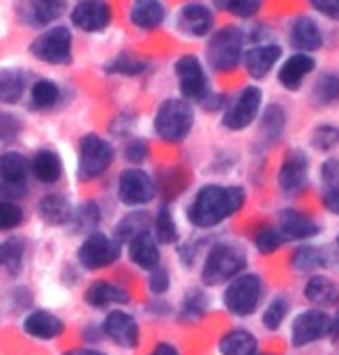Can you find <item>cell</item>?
<instances>
[{
  "label": "cell",
  "instance_id": "obj_1",
  "mask_svg": "<svg viewBox=\"0 0 339 355\" xmlns=\"http://www.w3.org/2000/svg\"><path fill=\"white\" fill-rule=\"evenodd\" d=\"M245 189L243 187H222V184H206L196 191L194 201L189 203L187 217L196 229H213L224 219L243 208Z\"/></svg>",
  "mask_w": 339,
  "mask_h": 355
},
{
  "label": "cell",
  "instance_id": "obj_2",
  "mask_svg": "<svg viewBox=\"0 0 339 355\" xmlns=\"http://www.w3.org/2000/svg\"><path fill=\"white\" fill-rule=\"evenodd\" d=\"M194 111L185 99H166L155 113V134L166 144H180L192 132Z\"/></svg>",
  "mask_w": 339,
  "mask_h": 355
},
{
  "label": "cell",
  "instance_id": "obj_3",
  "mask_svg": "<svg viewBox=\"0 0 339 355\" xmlns=\"http://www.w3.org/2000/svg\"><path fill=\"white\" fill-rule=\"evenodd\" d=\"M247 259L245 252L236 245H215L213 250L208 252L206 261H203V270H201V279L208 286H217V284H226L231 282L233 277H238L245 270Z\"/></svg>",
  "mask_w": 339,
  "mask_h": 355
},
{
  "label": "cell",
  "instance_id": "obj_4",
  "mask_svg": "<svg viewBox=\"0 0 339 355\" xmlns=\"http://www.w3.org/2000/svg\"><path fill=\"white\" fill-rule=\"evenodd\" d=\"M263 297V279L254 272L233 277L224 291V307L233 316H250Z\"/></svg>",
  "mask_w": 339,
  "mask_h": 355
},
{
  "label": "cell",
  "instance_id": "obj_5",
  "mask_svg": "<svg viewBox=\"0 0 339 355\" xmlns=\"http://www.w3.org/2000/svg\"><path fill=\"white\" fill-rule=\"evenodd\" d=\"M113 146L107 139L97 137V134H88L83 137L79 146V166H76V175L83 182H90L100 178L107 168L113 164Z\"/></svg>",
  "mask_w": 339,
  "mask_h": 355
},
{
  "label": "cell",
  "instance_id": "obj_6",
  "mask_svg": "<svg viewBox=\"0 0 339 355\" xmlns=\"http://www.w3.org/2000/svg\"><path fill=\"white\" fill-rule=\"evenodd\" d=\"M243 31L240 28H222L208 42V62L217 72H231L243 58Z\"/></svg>",
  "mask_w": 339,
  "mask_h": 355
},
{
  "label": "cell",
  "instance_id": "obj_7",
  "mask_svg": "<svg viewBox=\"0 0 339 355\" xmlns=\"http://www.w3.org/2000/svg\"><path fill=\"white\" fill-rule=\"evenodd\" d=\"M31 53L42 62L67 65L72 60V33L65 26H51L33 40Z\"/></svg>",
  "mask_w": 339,
  "mask_h": 355
},
{
  "label": "cell",
  "instance_id": "obj_8",
  "mask_svg": "<svg viewBox=\"0 0 339 355\" xmlns=\"http://www.w3.org/2000/svg\"><path fill=\"white\" fill-rule=\"evenodd\" d=\"M118 257H120L118 240H111L102 231H90L79 247V263L86 270L109 268L116 263Z\"/></svg>",
  "mask_w": 339,
  "mask_h": 355
},
{
  "label": "cell",
  "instance_id": "obj_9",
  "mask_svg": "<svg viewBox=\"0 0 339 355\" xmlns=\"http://www.w3.org/2000/svg\"><path fill=\"white\" fill-rule=\"evenodd\" d=\"M323 337H333V318L321 309L302 311L291 325V344L295 349L309 346Z\"/></svg>",
  "mask_w": 339,
  "mask_h": 355
},
{
  "label": "cell",
  "instance_id": "obj_10",
  "mask_svg": "<svg viewBox=\"0 0 339 355\" xmlns=\"http://www.w3.org/2000/svg\"><path fill=\"white\" fill-rule=\"evenodd\" d=\"M102 332L109 342L120 346V349H137L141 342V330H139L137 318L123 309L109 311L102 323Z\"/></svg>",
  "mask_w": 339,
  "mask_h": 355
},
{
  "label": "cell",
  "instance_id": "obj_11",
  "mask_svg": "<svg viewBox=\"0 0 339 355\" xmlns=\"http://www.w3.org/2000/svg\"><path fill=\"white\" fill-rule=\"evenodd\" d=\"M261 109V90L257 86H247L240 95L236 97L229 109L224 113V127L231 132H240L245 127H250L257 118V113Z\"/></svg>",
  "mask_w": 339,
  "mask_h": 355
},
{
  "label": "cell",
  "instance_id": "obj_12",
  "mask_svg": "<svg viewBox=\"0 0 339 355\" xmlns=\"http://www.w3.org/2000/svg\"><path fill=\"white\" fill-rule=\"evenodd\" d=\"M118 198L125 205H146L155 198V182L141 168H127L120 173Z\"/></svg>",
  "mask_w": 339,
  "mask_h": 355
},
{
  "label": "cell",
  "instance_id": "obj_13",
  "mask_svg": "<svg viewBox=\"0 0 339 355\" xmlns=\"http://www.w3.org/2000/svg\"><path fill=\"white\" fill-rule=\"evenodd\" d=\"M175 76H178L180 90L187 99H203L208 95V76L203 72L199 58L182 55L175 62Z\"/></svg>",
  "mask_w": 339,
  "mask_h": 355
},
{
  "label": "cell",
  "instance_id": "obj_14",
  "mask_svg": "<svg viewBox=\"0 0 339 355\" xmlns=\"http://www.w3.org/2000/svg\"><path fill=\"white\" fill-rule=\"evenodd\" d=\"M72 24L83 33H102L111 24V7L107 0H81L72 10Z\"/></svg>",
  "mask_w": 339,
  "mask_h": 355
},
{
  "label": "cell",
  "instance_id": "obj_15",
  "mask_svg": "<svg viewBox=\"0 0 339 355\" xmlns=\"http://www.w3.org/2000/svg\"><path fill=\"white\" fill-rule=\"evenodd\" d=\"M24 332L28 337L40 339V342H51V339H58L65 332V323L51 311L35 309L24 318Z\"/></svg>",
  "mask_w": 339,
  "mask_h": 355
},
{
  "label": "cell",
  "instance_id": "obj_16",
  "mask_svg": "<svg viewBox=\"0 0 339 355\" xmlns=\"http://www.w3.org/2000/svg\"><path fill=\"white\" fill-rule=\"evenodd\" d=\"M178 31L187 37H206L213 28V12L201 3H189L178 12Z\"/></svg>",
  "mask_w": 339,
  "mask_h": 355
},
{
  "label": "cell",
  "instance_id": "obj_17",
  "mask_svg": "<svg viewBox=\"0 0 339 355\" xmlns=\"http://www.w3.org/2000/svg\"><path fill=\"white\" fill-rule=\"evenodd\" d=\"M83 300H86L88 307L104 309V307H111V304H127L130 302V291H125L120 284H113L107 279H97L86 288Z\"/></svg>",
  "mask_w": 339,
  "mask_h": 355
},
{
  "label": "cell",
  "instance_id": "obj_18",
  "mask_svg": "<svg viewBox=\"0 0 339 355\" xmlns=\"http://www.w3.org/2000/svg\"><path fill=\"white\" fill-rule=\"evenodd\" d=\"M307 171H309V162L300 150H291L286 153L284 162H281L279 168V187L286 194H295L307 180Z\"/></svg>",
  "mask_w": 339,
  "mask_h": 355
},
{
  "label": "cell",
  "instance_id": "obj_19",
  "mask_svg": "<svg viewBox=\"0 0 339 355\" xmlns=\"http://www.w3.org/2000/svg\"><path fill=\"white\" fill-rule=\"evenodd\" d=\"M127 254L134 266H139L141 270H153L159 266V245L155 236H150V231H144L139 236H134L132 240H127Z\"/></svg>",
  "mask_w": 339,
  "mask_h": 355
},
{
  "label": "cell",
  "instance_id": "obj_20",
  "mask_svg": "<svg viewBox=\"0 0 339 355\" xmlns=\"http://www.w3.org/2000/svg\"><path fill=\"white\" fill-rule=\"evenodd\" d=\"M277 231L281 233L284 240H309L319 233V224L298 210H284L279 215Z\"/></svg>",
  "mask_w": 339,
  "mask_h": 355
},
{
  "label": "cell",
  "instance_id": "obj_21",
  "mask_svg": "<svg viewBox=\"0 0 339 355\" xmlns=\"http://www.w3.org/2000/svg\"><path fill=\"white\" fill-rule=\"evenodd\" d=\"M281 49L277 44H259L245 53V67L252 79H263L279 60Z\"/></svg>",
  "mask_w": 339,
  "mask_h": 355
},
{
  "label": "cell",
  "instance_id": "obj_22",
  "mask_svg": "<svg viewBox=\"0 0 339 355\" xmlns=\"http://www.w3.org/2000/svg\"><path fill=\"white\" fill-rule=\"evenodd\" d=\"M314 69V58L307 53H295L291 55L284 65L279 69V83L284 86L286 90H298L302 86V81H305L307 74H312Z\"/></svg>",
  "mask_w": 339,
  "mask_h": 355
},
{
  "label": "cell",
  "instance_id": "obj_23",
  "mask_svg": "<svg viewBox=\"0 0 339 355\" xmlns=\"http://www.w3.org/2000/svg\"><path fill=\"white\" fill-rule=\"evenodd\" d=\"M166 17V10L159 0H134L130 7V21L141 31H153Z\"/></svg>",
  "mask_w": 339,
  "mask_h": 355
},
{
  "label": "cell",
  "instance_id": "obj_24",
  "mask_svg": "<svg viewBox=\"0 0 339 355\" xmlns=\"http://www.w3.org/2000/svg\"><path fill=\"white\" fill-rule=\"evenodd\" d=\"M37 212H40V217L51 226H60V224L72 222V215H74L72 203H69L62 194H46L40 201Z\"/></svg>",
  "mask_w": 339,
  "mask_h": 355
},
{
  "label": "cell",
  "instance_id": "obj_25",
  "mask_svg": "<svg viewBox=\"0 0 339 355\" xmlns=\"http://www.w3.org/2000/svg\"><path fill=\"white\" fill-rule=\"evenodd\" d=\"M291 42H293L295 49H300L302 53H307V51H316V49H321L323 37H321L319 26H316L312 19L300 17V19H295V24L291 28Z\"/></svg>",
  "mask_w": 339,
  "mask_h": 355
},
{
  "label": "cell",
  "instance_id": "obj_26",
  "mask_svg": "<svg viewBox=\"0 0 339 355\" xmlns=\"http://www.w3.org/2000/svg\"><path fill=\"white\" fill-rule=\"evenodd\" d=\"M26 175H28V162L24 155L14 150L0 155V182L19 189L24 187Z\"/></svg>",
  "mask_w": 339,
  "mask_h": 355
},
{
  "label": "cell",
  "instance_id": "obj_27",
  "mask_svg": "<svg viewBox=\"0 0 339 355\" xmlns=\"http://www.w3.org/2000/svg\"><path fill=\"white\" fill-rule=\"evenodd\" d=\"M220 353L222 355H257L259 342L250 330L236 328V330H229L220 339Z\"/></svg>",
  "mask_w": 339,
  "mask_h": 355
},
{
  "label": "cell",
  "instance_id": "obj_28",
  "mask_svg": "<svg viewBox=\"0 0 339 355\" xmlns=\"http://www.w3.org/2000/svg\"><path fill=\"white\" fill-rule=\"evenodd\" d=\"M26 92V72L19 67L0 69V104H17Z\"/></svg>",
  "mask_w": 339,
  "mask_h": 355
},
{
  "label": "cell",
  "instance_id": "obj_29",
  "mask_svg": "<svg viewBox=\"0 0 339 355\" xmlns=\"http://www.w3.org/2000/svg\"><path fill=\"white\" fill-rule=\"evenodd\" d=\"M33 175L37 178L42 184H53L60 180L62 175V162L53 150H40L35 153V157L31 162Z\"/></svg>",
  "mask_w": 339,
  "mask_h": 355
},
{
  "label": "cell",
  "instance_id": "obj_30",
  "mask_svg": "<svg viewBox=\"0 0 339 355\" xmlns=\"http://www.w3.org/2000/svg\"><path fill=\"white\" fill-rule=\"evenodd\" d=\"M305 297L309 302L321 304V307H330V304L339 302V286L330 277L316 275L305 284Z\"/></svg>",
  "mask_w": 339,
  "mask_h": 355
},
{
  "label": "cell",
  "instance_id": "obj_31",
  "mask_svg": "<svg viewBox=\"0 0 339 355\" xmlns=\"http://www.w3.org/2000/svg\"><path fill=\"white\" fill-rule=\"evenodd\" d=\"M26 259V243L21 238H7L0 243V268L10 275H19Z\"/></svg>",
  "mask_w": 339,
  "mask_h": 355
},
{
  "label": "cell",
  "instance_id": "obj_32",
  "mask_svg": "<svg viewBox=\"0 0 339 355\" xmlns=\"http://www.w3.org/2000/svg\"><path fill=\"white\" fill-rule=\"evenodd\" d=\"M144 231H150V217H148V212H130V215H125L118 222L116 240L118 243H123V240L127 243V240H132L134 236H139Z\"/></svg>",
  "mask_w": 339,
  "mask_h": 355
},
{
  "label": "cell",
  "instance_id": "obj_33",
  "mask_svg": "<svg viewBox=\"0 0 339 355\" xmlns=\"http://www.w3.org/2000/svg\"><path fill=\"white\" fill-rule=\"evenodd\" d=\"M291 263L295 272H314V270H319L328 263V257L319 247H300V250L293 254Z\"/></svg>",
  "mask_w": 339,
  "mask_h": 355
},
{
  "label": "cell",
  "instance_id": "obj_34",
  "mask_svg": "<svg viewBox=\"0 0 339 355\" xmlns=\"http://www.w3.org/2000/svg\"><path fill=\"white\" fill-rule=\"evenodd\" d=\"M153 229H155V240L162 245H173L178 240V226H175V219L168 208H159V212L155 215Z\"/></svg>",
  "mask_w": 339,
  "mask_h": 355
},
{
  "label": "cell",
  "instance_id": "obj_35",
  "mask_svg": "<svg viewBox=\"0 0 339 355\" xmlns=\"http://www.w3.org/2000/svg\"><path fill=\"white\" fill-rule=\"evenodd\" d=\"M60 97V88L55 86L53 81L49 79H40L33 83L31 88V99H33V106L35 109H51V106L58 102Z\"/></svg>",
  "mask_w": 339,
  "mask_h": 355
},
{
  "label": "cell",
  "instance_id": "obj_36",
  "mask_svg": "<svg viewBox=\"0 0 339 355\" xmlns=\"http://www.w3.org/2000/svg\"><path fill=\"white\" fill-rule=\"evenodd\" d=\"M288 307H291L288 297H284V295L272 297L270 304H268L266 311H263V328L266 330H272V332L279 330L281 323H284L286 314H288Z\"/></svg>",
  "mask_w": 339,
  "mask_h": 355
},
{
  "label": "cell",
  "instance_id": "obj_37",
  "mask_svg": "<svg viewBox=\"0 0 339 355\" xmlns=\"http://www.w3.org/2000/svg\"><path fill=\"white\" fill-rule=\"evenodd\" d=\"M62 0H31V14L35 24H51L62 14Z\"/></svg>",
  "mask_w": 339,
  "mask_h": 355
},
{
  "label": "cell",
  "instance_id": "obj_38",
  "mask_svg": "<svg viewBox=\"0 0 339 355\" xmlns=\"http://www.w3.org/2000/svg\"><path fill=\"white\" fill-rule=\"evenodd\" d=\"M284 125H286V116L284 111L279 109L277 104H270L263 113V120H261V132L266 134L268 139H277L281 132H284Z\"/></svg>",
  "mask_w": 339,
  "mask_h": 355
},
{
  "label": "cell",
  "instance_id": "obj_39",
  "mask_svg": "<svg viewBox=\"0 0 339 355\" xmlns=\"http://www.w3.org/2000/svg\"><path fill=\"white\" fill-rule=\"evenodd\" d=\"M314 97L319 104H333L339 99V76L337 74H323L316 81Z\"/></svg>",
  "mask_w": 339,
  "mask_h": 355
},
{
  "label": "cell",
  "instance_id": "obj_40",
  "mask_svg": "<svg viewBox=\"0 0 339 355\" xmlns=\"http://www.w3.org/2000/svg\"><path fill=\"white\" fill-rule=\"evenodd\" d=\"M24 222V210L21 205L14 201H7V198H0V231H12L21 226Z\"/></svg>",
  "mask_w": 339,
  "mask_h": 355
},
{
  "label": "cell",
  "instance_id": "obj_41",
  "mask_svg": "<svg viewBox=\"0 0 339 355\" xmlns=\"http://www.w3.org/2000/svg\"><path fill=\"white\" fill-rule=\"evenodd\" d=\"M206 307H208V297L203 295L201 291H192V293L182 300V318H187V321H199Z\"/></svg>",
  "mask_w": 339,
  "mask_h": 355
},
{
  "label": "cell",
  "instance_id": "obj_42",
  "mask_svg": "<svg viewBox=\"0 0 339 355\" xmlns=\"http://www.w3.org/2000/svg\"><path fill=\"white\" fill-rule=\"evenodd\" d=\"M312 144L316 150H333V148L339 146V130L333 125H321L316 127L314 134H312Z\"/></svg>",
  "mask_w": 339,
  "mask_h": 355
},
{
  "label": "cell",
  "instance_id": "obj_43",
  "mask_svg": "<svg viewBox=\"0 0 339 355\" xmlns=\"http://www.w3.org/2000/svg\"><path fill=\"white\" fill-rule=\"evenodd\" d=\"M254 243H257V250L261 254H272V252H277L279 247H281L284 238H281V233L277 229H270V226H266V229H261L257 233Z\"/></svg>",
  "mask_w": 339,
  "mask_h": 355
},
{
  "label": "cell",
  "instance_id": "obj_44",
  "mask_svg": "<svg viewBox=\"0 0 339 355\" xmlns=\"http://www.w3.org/2000/svg\"><path fill=\"white\" fill-rule=\"evenodd\" d=\"M217 7H224L226 12L236 14V17H254L261 7V0H215Z\"/></svg>",
  "mask_w": 339,
  "mask_h": 355
},
{
  "label": "cell",
  "instance_id": "obj_45",
  "mask_svg": "<svg viewBox=\"0 0 339 355\" xmlns=\"http://www.w3.org/2000/svg\"><path fill=\"white\" fill-rule=\"evenodd\" d=\"M168 288H171V275H168V270L162 266L153 268L150 277H148V291L153 295H164Z\"/></svg>",
  "mask_w": 339,
  "mask_h": 355
},
{
  "label": "cell",
  "instance_id": "obj_46",
  "mask_svg": "<svg viewBox=\"0 0 339 355\" xmlns=\"http://www.w3.org/2000/svg\"><path fill=\"white\" fill-rule=\"evenodd\" d=\"M111 72H118V74H141L146 69V62H141L132 55H118L116 60L109 65Z\"/></svg>",
  "mask_w": 339,
  "mask_h": 355
},
{
  "label": "cell",
  "instance_id": "obj_47",
  "mask_svg": "<svg viewBox=\"0 0 339 355\" xmlns=\"http://www.w3.org/2000/svg\"><path fill=\"white\" fill-rule=\"evenodd\" d=\"M321 178L328 184V189H339V157L328 159L321 166Z\"/></svg>",
  "mask_w": 339,
  "mask_h": 355
},
{
  "label": "cell",
  "instance_id": "obj_48",
  "mask_svg": "<svg viewBox=\"0 0 339 355\" xmlns=\"http://www.w3.org/2000/svg\"><path fill=\"white\" fill-rule=\"evenodd\" d=\"M146 157H148V146L144 141H132V144L125 148V159L132 162V164H139V162H144Z\"/></svg>",
  "mask_w": 339,
  "mask_h": 355
},
{
  "label": "cell",
  "instance_id": "obj_49",
  "mask_svg": "<svg viewBox=\"0 0 339 355\" xmlns=\"http://www.w3.org/2000/svg\"><path fill=\"white\" fill-rule=\"evenodd\" d=\"M314 5V10H319L323 17L339 21V0H309Z\"/></svg>",
  "mask_w": 339,
  "mask_h": 355
},
{
  "label": "cell",
  "instance_id": "obj_50",
  "mask_svg": "<svg viewBox=\"0 0 339 355\" xmlns=\"http://www.w3.org/2000/svg\"><path fill=\"white\" fill-rule=\"evenodd\" d=\"M323 205H326V210H330L333 215H339V189L323 191Z\"/></svg>",
  "mask_w": 339,
  "mask_h": 355
},
{
  "label": "cell",
  "instance_id": "obj_51",
  "mask_svg": "<svg viewBox=\"0 0 339 355\" xmlns=\"http://www.w3.org/2000/svg\"><path fill=\"white\" fill-rule=\"evenodd\" d=\"M148 355H180L173 344H157Z\"/></svg>",
  "mask_w": 339,
  "mask_h": 355
},
{
  "label": "cell",
  "instance_id": "obj_52",
  "mask_svg": "<svg viewBox=\"0 0 339 355\" xmlns=\"http://www.w3.org/2000/svg\"><path fill=\"white\" fill-rule=\"evenodd\" d=\"M62 355H107V353H102V351H97V349H69Z\"/></svg>",
  "mask_w": 339,
  "mask_h": 355
},
{
  "label": "cell",
  "instance_id": "obj_53",
  "mask_svg": "<svg viewBox=\"0 0 339 355\" xmlns=\"http://www.w3.org/2000/svg\"><path fill=\"white\" fill-rule=\"evenodd\" d=\"M330 339H335V342H339V309H337V314L333 318V337Z\"/></svg>",
  "mask_w": 339,
  "mask_h": 355
},
{
  "label": "cell",
  "instance_id": "obj_54",
  "mask_svg": "<svg viewBox=\"0 0 339 355\" xmlns=\"http://www.w3.org/2000/svg\"><path fill=\"white\" fill-rule=\"evenodd\" d=\"M337 247H339V236H337Z\"/></svg>",
  "mask_w": 339,
  "mask_h": 355
}]
</instances>
